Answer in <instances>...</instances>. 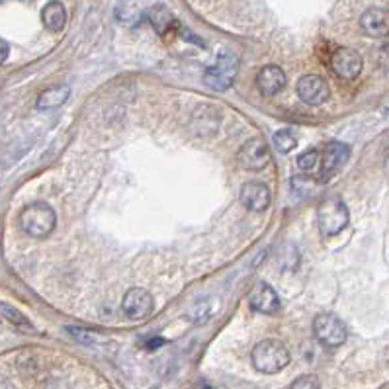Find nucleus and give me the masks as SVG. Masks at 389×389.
Instances as JSON below:
<instances>
[{"instance_id":"nucleus-15","label":"nucleus","mask_w":389,"mask_h":389,"mask_svg":"<svg viewBox=\"0 0 389 389\" xmlns=\"http://www.w3.org/2000/svg\"><path fill=\"white\" fill-rule=\"evenodd\" d=\"M41 22L49 32H61L67 24V8L63 2L51 0L41 10Z\"/></svg>"},{"instance_id":"nucleus-7","label":"nucleus","mask_w":389,"mask_h":389,"mask_svg":"<svg viewBox=\"0 0 389 389\" xmlns=\"http://www.w3.org/2000/svg\"><path fill=\"white\" fill-rule=\"evenodd\" d=\"M153 309H155V299L151 296V292H147L143 287H131L121 301V311L131 321L147 319L153 313Z\"/></svg>"},{"instance_id":"nucleus-17","label":"nucleus","mask_w":389,"mask_h":389,"mask_svg":"<svg viewBox=\"0 0 389 389\" xmlns=\"http://www.w3.org/2000/svg\"><path fill=\"white\" fill-rule=\"evenodd\" d=\"M71 96V89L61 84V86H53L47 89L45 92H41L38 98V110H55L59 106H63Z\"/></svg>"},{"instance_id":"nucleus-2","label":"nucleus","mask_w":389,"mask_h":389,"mask_svg":"<svg viewBox=\"0 0 389 389\" xmlns=\"http://www.w3.org/2000/svg\"><path fill=\"white\" fill-rule=\"evenodd\" d=\"M18 223H20L22 231L30 235V237L43 239L55 229L57 215H55V209L49 204L34 202V204H30V206H26L20 211Z\"/></svg>"},{"instance_id":"nucleus-8","label":"nucleus","mask_w":389,"mask_h":389,"mask_svg":"<svg viewBox=\"0 0 389 389\" xmlns=\"http://www.w3.org/2000/svg\"><path fill=\"white\" fill-rule=\"evenodd\" d=\"M362 57L351 47H338L331 55V69L342 80H354L362 73Z\"/></svg>"},{"instance_id":"nucleus-19","label":"nucleus","mask_w":389,"mask_h":389,"mask_svg":"<svg viewBox=\"0 0 389 389\" xmlns=\"http://www.w3.org/2000/svg\"><path fill=\"white\" fill-rule=\"evenodd\" d=\"M319 165H321V151L309 149L303 155L298 156V169L305 174H315L319 172Z\"/></svg>"},{"instance_id":"nucleus-6","label":"nucleus","mask_w":389,"mask_h":389,"mask_svg":"<svg viewBox=\"0 0 389 389\" xmlns=\"http://www.w3.org/2000/svg\"><path fill=\"white\" fill-rule=\"evenodd\" d=\"M351 156V147L340 141L327 143L323 151H321V165H319V172H317V180L329 182L333 176H337L346 165Z\"/></svg>"},{"instance_id":"nucleus-1","label":"nucleus","mask_w":389,"mask_h":389,"mask_svg":"<svg viewBox=\"0 0 389 389\" xmlns=\"http://www.w3.org/2000/svg\"><path fill=\"white\" fill-rule=\"evenodd\" d=\"M250 360H252V366L262 374H278L290 364L292 356L284 342L266 338L252 349Z\"/></svg>"},{"instance_id":"nucleus-9","label":"nucleus","mask_w":389,"mask_h":389,"mask_svg":"<svg viewBox=\"0 0 389 389\" xmlns=\"http://www.w3.org/2000/svg\"><path fill=\"white\" fill-rule=\"evenodd\" d=\"M298 96L307 106H321L329 100L331 91L323 77L319 75H305L298 80Z\"/></svg>"},{"instance_id":"nucleus-5","label":"nucleus","mask_w":389,"mask_h":389,"mask_svg":"<svg viewBox=\"0 0 389 389\" xmlns=\"http://www.w3.org/2000/svg\"><path fill=\"white\" fill-rule=\"evenodd\" d=\"M313 335L327 349H337L340 344H344V340L349 337V329L337 315L323 313V315H317L313 321Z\"/></svg>"},{"instance_id":"nucleus-13","label":"nucleus","mask_w":389,"mask_h":389,"mask_svg":"<svg viewBox=\"0 0 389 389\" xmlns=\"http://www.w3.org/2000/svg\"><path fill=\"white\" fill-rule=\"evenodd\" d=\"M285 73L276 65L262 67L257 75V89L262 96H276L285 89Z\"/></svg>"},{"instance_id":"nucleus-10","label":"nucleus","mask_w":389,"mask_h":389,"mask_svg":"<svg viewBox=\"0 0 389 389\" xmlns=\"http://www.w3.org/2000/svg\"><path fill=\"white\" fill-rule=\"evenodd\" d=\"M270 163V149L268 145L255 137L243 143L241 151H239V165L247 170H262Z\"/></svg>"},{"instance_id":"nucleus-28","label":"nucleus","mask_w":389,"mask_h":389,"mask_svg":"<svg viewBox=\"0 0 389 389\" xmlns=\"http://www.w3.org/2000/svg\"><path fill=\"white\" fill-rule=\"evenodd\" d=\"M0 2H2V0H0Z\"/></svg>"},{"instance_id":"nucleus-20","label":"nucleus","mask_w":389,"mask_h":389,"mask_svg":"<svg viewBox=\"0 0 389 389\" xmlns=\"http://www.w3.org/2000/svg\"><path fill=\"white\" fill-rule=\"evenodd\" d=\"M272 143L274 147H276V151H280V153H290V151L296 149L298 139H296V135L290 130H280L274 133Z\"/></svg>"},{"instance_id":"nucleus-23","label":"nucleus","mask_w":389,"mask_h":389,"mask_svg":"<svg viewBox=\"0 0 389 389\" xmlns=\"http://www.w3.org/2000/svg\"><path fill=\"white\" fill-rule=\"evenodd\" d=\"M123 6L128 8L126 12H119V10H116L117 18L121 20V22H131L133 18H137V14H139V6L135 4V0H123Z\"/></svg>"},{"instance_id":"nucleus-11","label":"nucleus","mask_w":389,"mask_h":389,"mask_svg":"<svg viewBox=\"0 0 389 389\" xmlns=\"http://www.w3.org/2000/svg\"><path fill=\"white\" fill-rule=\"evenodd\" d=\"M241 202L250 211H264L270 206V188L257 180L245 182L241 188Z\"/></svg>"},{"instance_id":"nucleus-26","label":"nucleus","mask_w":389,"mask_h":389,"mask_svg":"<svg viewBox=\"0 0 389 389\" xmlns=\"http://www.w3.org/2000/svg\"><path fill=\"white\" fill-rule=\"evenodd\" d=\"M0 389H14L12 384H10V379H6L4 376H0Z\"/></svg>"},{"instance_id":"nucleus-24","label":"nucleus","mask_w":389,"mask_h":389,"mask_svg":"<svg viewBox=\"0 0 389 389\" xmlns=\"http://www.w3.org/2000/svg\"><path fill=\"white\" fill-rule=\"evenodd\" d=\"M8 55H10V45L0 38V65L8 59Z\"/></svg>"},{"instance_id":"nucleus-18","label":"nucleus","mask_w":389,"mask_h":389,"mask_svg":"<svg viewBox=\"0 0 389 389\" xmlns=\"http://www.w3.org/2000/svg\"><path fill=\"white\" fill-rule=\"evenodd\" d=\"M0 317H4L8 323L18 327L20 331H26V333H32V331H34V325L27 321V317L24 313H20L16 307L8 305V303H2V301H0Z\"/></svg>"},{"instance_id":"nucleus-14","label":"nucleus","mask_w":389,"mask_h":389,"mask_svg":"<svg viewBox=\"0 0 389 389\" xmlns=\"http://www.w3.org/2000/svg\"><path fill=\"white\" fill-rule=\"evenodd\" d=\"M250 305H252V309H257L259 313H264V315L278 313L280 307H282L276 290L268 284H259L250 292Z\"/></svg>"},{"instance_id":"nucleus-4","label":"nucleus","mask_w":389,"mask_h":389,"mask_svg":"<svg viewBox=\"0 0 389 389\" xmlns=\"http://www.w3.org/2000/svg\"><path fill=\"white\" fill-rule=\"evenodd\" d=\"M239 73V57L231 51L220 53L217 61L206 69L204 80L211 91H227Z\"/></svg>"},{"instance_id":"nucleus-21","label":"nucleus","mask_w":389,"mask_h":389,"mask_svg":"<svg viewBox=\"0 0 389 389\" xmlns=\"http://www.w3.org/2000/svg\"><path fill=\"white\" fill-rule=\"evenodd\" d=\"M67 333L71 335V337L78 340L80 344H86V346H94L98 340H96V335L91 333V331H86V329H78V327H67Z\"/></svg>"},{"instance_id":"nucleus-3","label":"nucleus","mask_w":389,"mask_h":389,"mask_svg":"<svg viewBox=\"0 0 389 389\" xmlns=\"http://www.w3.org/2000/svg\"><path fill=\"white\" fill-rule=\"evenodd\" d=\"M351 221V211L340 198H329L317 209V223L323 237H335Z\"/></svg>"},{"instance_id":"nucleus-25","label":"nucleus","mask_w":389,"mask_h":389,"mask_svg":"<svg viewBox=\"0 0 389 389\" xmlns=\"http://www.w3.org/2000/svg\"><path fill=\"white\" fill-rule=\"evenodd\" d=\"M163 342H165L163 338L156 337V338H153V340H149V342H147V349H149V351H155L156 346H161Z\"/></svg>"},{"instance_id":"nucleus-22","label":"nucleus","mask_w":389,"mask_h":389,"mask_svg":"<svg viewBox=\"0 0 389 389\" xmlns=\"http://www.w3.org/2000/svg\"><path fill=\"white\" fill-rule=\"evenodd\" d=\"M290 389H321V384L317 377L307 374V376H299L298 379H294Z\"/></svg>"},{"instance_id":"nucleus-12","label":"nucleus","mask_w":389,"mask_h":389,"mask_svg":"<svg viewBox=\"0 0 389 389\" xmlns=\"http://www.w3.org/2000/svg\"><path fill=\"white\" fill-rule=\"evenodd\" d=\"M360 27L370 38H388L389 36V10L386 8H368L360 16Z\"/></svg>"},{"instance_id":"nucleus-16","label":"nucleus","mask_w":389,"mask_h":389,"mask_svg":"<svg viewBox=\"0 0 389 389\" xmlns=\"http://www.w3.org/2000/svg\"><path fill=\"white\" fill-rule=\"evenodd\" d=\"M147 18H149L151 26L155 27V32L158 36H165L167 32H170L172 27L176 26L174 14L170 12L165 4H156V6H153V8L147 12Z\"/></svg>"},{"instance_id":"nucleus-27","label":"nucleus","mask_w":389,"mask_h":389,"mask_svg":"<svg viewBox=\"0 0 389 389\" xmlns=\"http://www.w3.org/2000/svg\"><path fill=\"white\" fill-rule=\"evenodd\" d=\"M194 389H215V388H213L211 384H208V381H200Z\"/></svg>"}]
</instances>
